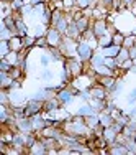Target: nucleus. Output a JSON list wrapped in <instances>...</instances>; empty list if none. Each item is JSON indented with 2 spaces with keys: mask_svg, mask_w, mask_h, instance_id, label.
I'll list each match as a JSON object with an SVG mask.
<instances>
[{
  "mask_svg": "<svg viewBox=\"0 0 136 155\" xmlns=\"http://www.w3.org/2000/svg\"><path fill=\"white\" fill-rule=\"evenodd\" d=\"M94 53H95V50L85 41V40H80V41L77 43V58H79L80 61L89 63L92 60V56H94Z\"/></svg>",
  "mask_w": 136,
  "mask_h": 155,
  "instance_id": "nucleus-1",
  "label": "nucleus"
},
{
  "mask_svg": "<svg viewBox=\"0 0 136 155\" xmlns=\"http://www.w3.org/2000/svg\"><path fill=\"white\" fill-rule=\"evenodd\" d=\"M17 125H18V130L23 132V134H31V132H35V127H33V122H31V117H23V119H18L17 120Z\"/></svg>",
  "mask_w": 136,
  "mask_h": 155,
  "instance_id": "nucleus-10",
  "label": "nucleus"
},
{
  "mask_svg": "<svg viewBox=\"0 0 136 155\" xmlns=\"http://www.w3.org/2000/svg\"><path fill=\"white\" fill-rule=\"evenodd\" d=\"M13 83V78L8 71H0V87L2 89H8Z\"/></svg>",
  "mask_w": 136,
  "mask_h": 155,
  "instance_id": "nucleus-17",
  "label": "nucleus"
},
{
  "mask_svg": "<svg viewBox=\"0 0 136 155\" xmlns=\"http://www.w3.org/2000/svg\"><path fill=\"white\" fill-rule=\"evenodd\" d=\"M110 45H113V40H112V35L110 33H107V35L104 36H100L98 38V48H107V46H110Z\"/></svg>",
  "mask_w": 136,
  "mask_h": 155,
  "instance_id": "nucleus-25",
  "label": "nucleus"
},
{
  "mask_svg": "<svg viewBox=\"0 0 136 155\" xmlns=\"http://www.w3.org/2000/svg\"><path fill=\"white\" fill-rule=\"evenodd\" d=\"M35 46H38V48H49L46 36H39V38H36V45Z\"/></svg>",
  "mask_w": 136,
  "mask_h": 155,
  "instance_id": "nucleus-43",
  "label": "nucleus"
},
{
  "mask_svg": "<svg viewBox=\"0 0 136 155\" xmlns=\"http://www.w3.org/2000/svg\"><path fill=\"white\" fill-rule=\"evenodd\" d=\"M48 50H49V54H51V58H53V61H64L66 60L59 48H48Z\"/></svg>",
  "mask_w": 136,
  "mask_h": 155,
  "instance_id": "nucleus-27",
  "label": "nucleus"
},
{
  "mask_svg": "<svg viewBox=\"0 0 136 155\" xmlns=\"http://www.w3.org/2000/svg\"><path fill=\"white\" fill-rule=\"evenodd\" d=\"M133 66H134V61L130 58V60H126V61H123V63H121V64H120V68L123 69V71H131V68H133Z\"/></svg>",
  "mask_w": 136,
  "mask_h": 155,
  "instance_id": "nucleus-40",
  "label": "nucleus"
},
{
  "mask_svg": "<svg viewBox=\"0 0 136 155\" xmlns=\"http://www.w3.org/2000/svg\"><path fill=\"white\" fill-rule=\"evenodd\" d=\"M123 86H125L123 81H118V79H116V83L113 84V87L108 91L110 96H112V97H116V96H120V94H121V91H123Z\"/></svg>",
  "mask_w": 136,
  "mask_h": 155,
  "instance_id": "nucleus-24",
  "label": "nucleus"
},
{
  "mask_svg": "<svg viewBox=\"0 0 136 155\" xmlns=\"http://www.w3.org/2000/svg\"><path fill=\"white\" fill-rule=\"evenodd\" d=\"M49 28V25H45V23H38L35 27V36L39 38V36H46V31Z\"/></svg>",
  "mask_w": 136,
  "mask_h": 155,
  "instance_id": "nucleus-29",
  "label": "nucleus"
},
{
  "mask_svg": "<svg viewBox=\"0 0 136 155\" xmlns=\"http://www.w3.org/2000/svg\"><path fill=\"white\" fill-rule=\"evenodd\" d=\"M12 51L10 48V43L5 41V40H0V58H7V54Z\"/></svg>",
  "mask_w": 136,
  "mask_h": 155,
  "instance_id": "nucleus-28",
  "label": "nucleus"
},
{
  "mask_svg": "<svg viewBox=\"0 0 136 155\" xmlns=\"http://www.w3.org/2000/svg\"><path fill=\"white\" fill-rule=\"evenodd\" d=\"M125 33H121V31H116V33H113L112 35V40H113V45H116V46H123V41H125Z\"/></svg>",
  "mask_w": 136,
  "mask_h": 155,
  "instance_id": "nucleus-31",
  "label": "nucleus"
},
{
  "mask_svg": "<svg viewBox=\"0 0 136 155\" xmlns=\"http://www.w3.org/2000/svg\"><path fill=\"white\" fill-rule=\"evenodd\" d=\"M76 7H79L80 10L90 8V0H76Z\"/></svg>",
  "mask_w": 136,
  "mask_h": 155,
  "instance_id": "nucleus-41",
  "label": "nucleus"
},
{
  "mask_svg": "<svg viewBox=\"0 0 136 155\" xmlns=\"http://www.w3.org/2000/svg\"><path fill=\"white\" fill-rule=\"evenodd\" d=\"M131 73H134V74H136V64L133 66V68H131Z\"/></svg>",
  "mask_w": 136,
  "mask_h": 155,
  "instance_id": "nucleus-53",
  "label": "nucleus"
},
{
  "mask_svg": "<svg viewBox=\"0 0 136 155\" xmlns=\"http://www.w3.org/2000/svg\"><path fill=\"white\" fill-rule=\"evenodd\" d=\"M126 60H130V50H128V48H125V46H121L118 56H116V61H118L120 64H121V63L126 61Z\"/></svg>",
  "mask_w": 136,
  "mask_h": 155,
  "instance_id": "nucleus-30",
  "label": "nucleus"
},
{
  "mask_svg": "<svg viewBox=\"0 0 136 155\" xmlns=\"http://www.w3.org/2000/svg\"><path fill=\"white\" fill-rule=\"evenodd\" d=\"M126 99H128V104H130V106L134 104V102H136V87H133V89H131V93L128 94Z\"/></svg>",
  "mask_w": 136,
  "mask_h": 155,
  "instance_id": "nucleus-44",
  "label": "nucleus"
},
{
  "mask_svg": "<svg viewBox=\"0 0 136 155\" xmlns=\"http://www.w3.org/2000/svg\"><path fill=\"white\" fill-rule=\"evenodd\" d=\"M10 74H12L13 79H20V81H21V78H23L25 71L20 68V66H13V68H12V71H10Z\"/></svg>",
  "mask_w": 136,
  "mask_h": 155,
  "instance_id": "nucleus-35",
  "label": "nucleus"
},
{
  "mask_svg": "<svg viewBox=\"0 0 136 155\" xmlns=\"http://www.w3.org/2000/svg\"><path fill=\"white\" fill-rule=\"evenodd\" d=\"M51 61H53V58H51V54H43V56L39 58V63H41V66H43V68H48Z\"/></svg>",
  "mask_w": 136,
  "mask_h": 155,
  "instance_id": "nucleus-42",
  "label": "nucleus"
},
{
  "mask_svg": "<svg viewBox=\"0 0 136 155\" xmlns=\"http://www.w3.org/2000/svg\"><path fill=\"white\" fill-rule=\"evenodd\" d=\"M133 137H134V140H136V132H134V135H133Z\"/></svg>",
  "mask_w": 136,
  "mask_h": 155,
  "instance_id": "nucleus-55",
  "label": "nucleus"
},
{
  "mask_svg": "<svg viewBox=\"0 0 136 155\" xmlns=\"http://www.w3.org/2000/svg\"><path fill=\"white\" fill-rule=\"evenodd\" d=\"M92 31H94V35L97 36V38L107 35V33H108V21H107L105 18L94 20V21H92Z\"/></svg>",
  "mask_w": 136,
  "mask_h": 155,
  "instance_id": "nucleus-6",
  "label": "nucleus"
},
{
  "mask_svg": "<svg viewBox=\"0 0 136 155\" xmlns=\"http://www.w3.org/2000/svg\"><path fill=\"white\" fill-rule=\"evenodd\" d=\"M112 2L113 0H100V5L107 7V8H112Z\"/></svg>",
  "mask_w": 136,
  "mask_h": 155,
  "instance_id": "nucleus-48",
  "label": "nucleus"
},
{
  "mask_svg": "<svg viewBox=\"0 0 136 155\" xmlns=\"http://www.w3.org/2000/svg\"><path fill=\"white\" fill-rule=\"evenodd\" d=\"M133 61H134V64H136V58H134V60H133Z\"/></svg>",
  "mask_w": 136,
  "mask_h": 155,
  "instance_id": "nucleus-56",
  "label": "nucleus"
},
{
  "mask_svg": "<svg viewBox=\"0 0 136 155\" xmlns=\"http://www.w3.org/2000/svg\"><path fill=\"white\" fill-rule=\"evenodd\" d=\"M56 97L61 101L62 106H66V104H69V102L74 101L76 96H74V93H72V87H67V86H66V87H62V89L57 91V93H56Z\"/></svg>",
  "mask_w": 136,
  "mask_h": 155,
  "instance_id": "nucleus-7",
  "label": "nucleus"
},
{
  "mask_svg": "<svg viewBox=\"0 0 136 155\" xmlns=\"http://www.w3.org/2000/svg\"><path fill=\"white\" fill-rule=\"evenodd\" d=\"M134 2H136V0H123L125 7H133V5H134Z\"/></svg>",
  "mask_w": 136,
  "mask_h": 155,
  "instance_id": "nucleus-51",
  "label": "nucleus"
},
{
  "mask_svg": "<svg viewBox=\"0 0 136 155\" xmlns=\"http://www.w3.org/2000/svg\"><path fill=\"white\" fill-rule=\"evenodd\" d=\"M98 117H100V125H102V127H110V125L115 122L113 116H112L110 112H107V110H102V112H98Z\"/></svg>",
  "mask_w": 136,
  "mask_h": 155,
  "instance_id": "nucleus-19",
  "label": "nucleus"
},
{
  "mask_svg": "<svg viewBox=\"0 0 136 155\" xmlns=\"http://www.w3.org/2000/svg\"><path fill=\"white\" fill-rule=\"evenodd\" d=\"M3 2H12V0H3Z\"/></svg>",
  "mask_w": 136,
  "mask_h": 155,
  "instance_id": "nucleus-54",
  "label": "nucleus"
},
{
  "mask_svg": "<svg viewBox=\"0 0 136 155\" xmlns=\"http://www.w3.org/2000/svg\"><path fill=\"white\" fill-rule=\"evenodd\" d=\"M66 36H69V38H72V40H77V41H80V40H82V33H80L79 28H77L76 21H71V25H69V28H67Z\"/></svg>",
  "mask_w": 136,
  "mask_h": 155,
  "instance_id": "nucleus-16",
  "label": "nucleus"
},
{
  "mask_svg": "<svg viewBox=\"0 0 136 155\" xmlns=\"http://www.w3.org/2000/svg\"><path fill=\"white\" fill-rule=\"evenodd\" d=\"M90 93H92V97L94 99H104V101H107V99L110 97V93L107 87H104L102 84H94V86L90 87Z\"/></svg>",
  "mask_w": 136,
  "mask_h": 155,
  "instance_id": "nucleus-8",
  "label": "nucleus"
},
{
  "mask_svg": "<svg viewBox=\"0 0 136 155\" xmlns=\"http://www.w3.org/2000/svg\"><path fill=\"white\" fill-rule=\"evenodd\" d=\"M116 79H118V78H115V76H97L95 78V81H97L98 84H102L104 87H107L108 91L113 87V84L116 83Z\"/></svg>",
  "mask_w": 136,
  "mask_h": 155,
  "instance_id": "nucleus-14",
  "label": "nucleus"
},
{
  "mask_svg": "<svg viewBox=\"0 0 136 155\" xmlns=\"http://www.w3.org/2000/svg\"><path fill=\"white\" fill-rule=\"evenodd\" d=\"M25 106V116L26 117H33L36 116V114H41L43 110H45V102L43 101H36V99H28L26 104Z\"/></svg>",
  "mask_w": 136,
  "mask_h": 155,
  "instance_id": "nucleus-4",
  "label": "nucleus"
},
{
  "mask_svg": "<svg viewBox=\"0 0 136 155\" xmlns=\"http://www.w3.org/2000/svg\"><path fill=\"white\" fill-rule=\"evenodd\" d=\"M25 5H26V3H25V0H12V2H10V7H12L13 12H20Z\"/></svg>",
  "mask_w": 136,
  "mask_h": 155,
  "instance_id": "nucleus-37",
  "label": "nucleus"
},
{
  "mask_svg": "<svg viewBox=\"0 0 136 155\" xmlns=\"http://www.w3.org/2000/svg\"><path fill=\"white\" fill-rule=\"evenodd\" d=\"M102 137L107 140V143H108V147L112 145V143L116 142V137H118V132L115 130V129L110 125V127H104V134H102Z\"/></svg>",
  "mask_w": 136,
  "mask_h": 155,
  "instance_id": "nucleus-12",
  "label": "nucleus"
},
{
  "mask_svg": "<svg viewBox=\"0 0 136 155\" xmlns=\"http://www.w3.org/2000/svg\"><path fill=\"white\" fill-rule=\"evenodd\" d=\"M77 40H72L69 38V36H64V40H62L59 50L61 53L64 54V58H72V56H77Z\"/></svg>",
  "mask_w": 136,
  "mask_h": 155,
  "instance_id": "nucleus-2",
  "label": "nucleus"
},
{
  "mask_svg": "<svg viewBox=\"0 0 136 155\" xmlns=\"http://www.w3.org/2000/svg\"><path fill=\"white\" fill-rule=\"evenodd\" d=\"M130 58H131V60H134V58H136V45L130 48Z\"/></svg>",
  "mask_w": 136,
  "mask_h": 155,
  "instance_id": "nucleus-50",
  "label": "nucleus"
},
{
  "mask_svg": "<svg viewBox=\"0 0 136 155\" xmlns=\"http://www.w3.org/2000/svg\"><path fill=\"white\" fill-rule=\"evenodd\" d=\"M36 45V36L35 35H26V36H23V46L25 48H26V50H28V48H31V46H35Z\"/></svg>",
  "mask_w": 136,
  "mask_h": 155,
  "instance_id": "nucleus-34",
  "label": "nucleus"
},
{
  "mask_svg": "<svg viewBox=\"0 0 136 155\" xmlns=\"http://www.w3.org/2000/svg\"><path fill=\"white\" fill-rule=\"evenodd\" d=\"M115 109H116V104H115V102H113V101H107V106H105V110H107V112L112 114Z\"/></svg>",
  "mask_w": 136,
  "mask_h": 155,
  "instance_id": "nucleus-47",
  "label": "nucleus"
},
{
  "mask_svg": "<svg viewBox=\"0 0 136 155\" xmlns=\"http://www.w3.org/2000/svg\"><path fill=\"white\" fill-rule=\"evenodd\" d=\"M8 43H10V48H12V51H21L23 50V38L21 36H18V35H15V36H12V38L8 40Z\"/></svg>",
  "mask_w": 136,
  "mask_h": 155,
  "instance_id": "nucleus-20",
  "label": "nucleus"
},
{
  "mask_svg": "<svg viewBox=\"0 0 136 155\" xmlns=\"http://www.w3.org/2000/svg\"><path fill=\"white\" fill-rule=\"evenodd\" d=\"M30 3L33 7H36V5H41V3H48V0H30Z\"/></svg>",
  "mask_w": 136,
  "mask_h": 155,
  "instance_id": "nucleus-49",
  "label": "nucleus"
},
{
  "mask_svg": "<svg viewBox=\"0 0 136 155\" xmlns=\"http://www.w3.org/2000/svg\"><path fill=\"white\" fill-rule=\"evenodd\" d=\"M115 120H116V122H120L121 125H126V124L131 120V116H130V114H125V112H121V114H120L118 117H116Z\"/></svg>",
  "mask_w": 136,
  "mask_h": 155,
  "instance_id": "nucleus-38",
  "label": "nucleus"
},
{
  "mask_svg": "<svg viewBox=\"0 0 136 155\" xmlns=\"http://www.w3.org/2000/svg\"><path fill=\"white\" fill-rule=\"evenodd\" d=\"M39 78H41V79H45V81L51 79V78H53V71H49L48 68H45V71H43L41 74H39Z\"/></svg>",
  "mask_w": 136,
  "mask_h": 155,
  "instance_id": "nucleus-46",
  "label": "nucleus"
},
{
  "mask_svg": "<svg viewBox=\"0 0 136 155\" xmlns=\"http://www.w3.org/2000/svg\"><path fill=\"white\" fill-rule=\"evenodd\" d=\"M12 36H15V35H13V31L8 30L5 25H2V28H0V40H5V41H8Z\"/></svg>",
  "mask_w": 136,
  "mask_h": 155,
  "instance_id": "nucleus-32",
  "label": "nucleus"
},
{
  "mask_svg": "<svg viewBox=\"0 0 136 155\" xmlns=\"http://www.w3.org/2000/svg\"><path fill=\"white\" fill-rule=\"evenodd\" d=\"M105 64L108 66L110 69H113V71L120 68V63L116 61V58H108V56H105Z\"/></svg>",
  "mask_w": 136,
  "mask_h": 155,
  "instance_id": "nucleus-36",
  "label": "nucleus"
},
{
  "mask_svg": "<svg viewBox=\"0 0 136 155\" xmlns=\"http://www.w3.org/2000/svg\"><path fill=\"white\" fill-rule=\"evenodd\" d=\"M134 45H136V35L130 33V35L125 36V41H123V46H125V48H128V50H130V48L134 46Z\"/></svg>",
  "mask_w": 136,
  "mask_h": 155,
  "instance_id": "nucleus-33",
  "label": "nucleus"
},
{
  "mask_svg": "<svg viewBox=\"0 0 136 155\" xmlns=\"http://www.w3.org/2000/svg\"><path fill=\"white\" fill-rule=\"evenodd\" d=\"M121 134H123L125 137H133V135H134V130L130 127V125H125V129H123V132H121Z\"/></svg>",
  "mask_w": 136,
  "mask_h": 155,
  "instance_id": "nucleus-45",
  "label": "nucleus"
},
{
  "mask_svg": "<svg viewBox=\"0 0 136 155\" xmlns=\"http://www.w3.org/2000/svg\"><path fill=\"white\" fill-rule=\"evenodd\" d=\"M66 63H67V66L71 68V71H72V76L74 78H79L80 74H82L84 71H85V66H87V63H84V61H80L77 56H72V58H66L64 60Z\"/></svg>",
  "mask_w": 136,
  "mask_h": 155,
  "instance_id": "nucleus-5",
  "label": "nucleus"
},
{
  "mask_svg": "<svg viewBox=\"0 0 136 155\" xmlns=\"http://www.w3.org/2000/svg\"><path fill=\"white\" fill-rule=\"evenodd\" d=\"M107 152L112 153V155H130V152H128L126 147H125L123 143H118V142L112 143V145L107 149Z\"/></svg>",
  "mask_w": 136,
  "mask_h": 155,
  "instance_id": "nucleus-13",
  "label": "nucleus"
},
{
  "mask_svg": "<svg viewBox=\"0 0 136 155\" xmlns=\"http://www.w3.org/2000/svg\"><path fill=\"white\" fill-rule=\"evenodd\" d=\"M76 25H77V28L80 30V33L84 35V33H85L87 30H90V28H92V20H90L89 17L82 15V17L79 18V20H76Z\"/></svg>",
  "mask_w": 136,
  "mask_h": 155,
  "instance_id": "nucleus-15",
  "label": "nucleus"
},
{
  "mask_svg": "<svg viewBox=\"0 0 136 155\" xmlns=\"http://www.w3.org/2000/svg\"><path fill=\"white\" fill-rule=\"evenodd\" d=\"M120 48L121 46L110 45V46H107V48H102L100 53L104 54V56H108V58H116V56H118V53H120Z\"/></svg>",
  "mask_w": 136,
  "mask_h": 155,
  "instance_id": "nucleus-21",
  "label": "nucleus"
},
{
  "mask_svg": "<svg viewBox=\"0 0 136 155\" xmlns=\"http://www.w3.org/2000/svg\"><path fill=\"white\" fill-rule=\"evenodd\" d=\"M128 114H130L131 117H134V119H136V107H133V109H131V110H130V112H128Z\"/></svg>",
  "mask_w": 136,
  "mask_h": 155,
  "instance_id": "nucleus-52",
  "label": "nucleus"
},
{
  "mask_svg": "<svg viewBox=\"0 0 136 155\" xmlns=\"http://www.w3.org/2000/svg\"><path fill=\"white\" fill-rule=\"evenodd\" d=\"M77 116H82V117H87V116H92V114H97V110L92 107L90 102H85V104L79 106V109H77Z\"/></svg>",
  "mask_w": 136,
  "mask_h": 155,
  "instance_id": "nucleus-18",
  "label": "nucleus"
},
{
  "mask_svg": "<svg viewBox=\"0 0 136 155\" xmlns=\"http://www.w3.org/2000/svg\"><path fill=\"white\" fill-rule=\"evenodd\" d=\"M28 153H31V155H45V153H48V149H46L45 143H43V140L38 139L30 149H28Z\"/></svg>",
  "mask_w": 136,
  "mask_h": 155,
  "instance_id": "nucleus-11",
  "label": "nucleus"
},
{
  "mask_svg": "<svg viewBox=\"0 0 136 155\" xmlns=\"http://www.w3.org/2000/svg\"><path fill=\"white\" fill-rule=\"evenodd\" d=\"M46 40H48L49 48H59L62 40H64V35H62L56 27H51L49 25V28H48V31H46Z\"/></svg>",
  "mask_w": 136,
  "mask_h": 155,
  "instance_id": "nucleus-3",
  "label": "nucleus"
},
{
  "mask_svg": "<svg viewBox=\"0 0 136 155\" xmlns=\"http://www.w3.org/2000/svg\"><path fill=\"white\" fill-rule=\"evenodd\" d=\"M12 68H13V64H10L7 58H2V60H0V71H8L10 73Z\"/></svg>",
  "mask_w": 136,
  "mask_h": 155,
  "instance_id": "nucleus-39",
  "label": "nucleus"
},
{
  "mask_svg": "<svg viewBox=\"0 0 136 155\" xmlns=\"http://www.w3.org/2000/svg\"><path fill=\"white\" fill-rule=\"evenodd\" d=\"M92 68H95V66H100V64H105V56L102 53H98V51H95L94 56H92V60L89 61Z\"/></svg>",
  "mask_w": 136,
  "mask_h": 155,
  "instance_id": "nucleus-22",
  "label": "nucleus"
},
{
  "mask_svg": "<svg viewBox=\"0 0 136 155\" xmlns=\"http://www.w3.org/2000/svg\"><path fill=\"white\" fill-rule=\"evenodd\" d=\"M123 145L128 149L130 155H136V140H134V137H126Z\"/></svg>",
  "mask_w": 136,
  "mask_h": 155,
  "instance_id": "nucleus-26",
  "label": "nucleus"
},
{
  "mask_svg": "<svg viewBox=\"0 0 136 155\" xmlns=\"http://www.w3.org/2000/svg\"><path fill=\"white\" fill-rule=\"evenodd\" d=\"M61 107H62V104L56 96L51 97V99H48V101H45V112L51 114V116H54L57 110H61Z\"/></svg>",
  "mask_w": 136,
  "mask_h": 155,
  "instance_id": "nucleus-9",
  "label": "nucleus"
},
{
  "mask_svg": "<svg viewBox=\"0 0 136 155\" xmlns=\"http://www.w3.org/2000/svg\"><path fill=\"white\" fill-rule=\"evenodd\" d=\"M85 124L89 125L92 130H94L97 125H100V117H98V112L97 114H92V116H87L85 117Z\"/></svg>",
  "mask_w": 136,
  "mask_h": 155,
  "instance_id": "nucleus-23",
  "label": "nucleus"
}]
</instances>
